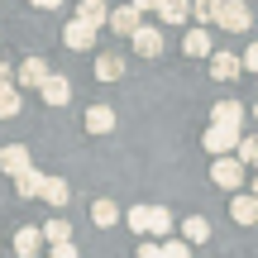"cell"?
<instances>
[{"label":"cell","instance_id":"obj_33","mask_svg":"<svg viewBox=\"0 0 258 258\" xmlns=\"http://www.w3.org/2000/svg\"><path fill=\"white\" fill-rule=\"evenodd\" d=\"M129 5H134L139 15H144V10H158V0H129Z\"/></svg>","mask_w":258,"mask_h":258},{"label":"cell","instance_id":"obj_4","mask_svg":"<svg viewBox=\"0 0 258 258\" xmlns=\"http://www.w3.org/2000/svg\"><path fill=\"white\" fill-rule=\"evenodd\" d=\"M29 167H34V163H29V148L24 144H5V148H0V172H5V177H19V172H29Z\"/></svg>","mask_w":258,"mask_h":258},{"label":"cell","instance_id":"obj_8","mask_svg":"<svg viewBox=\"0 0 258 258\" xmlns=\"http://www.w3.org/2000/svg\"><path fill=\"white\" fill-rule=\"evenodd\" d=\"M139 24H144V15H139L134 5H120V10H110V29H115L120 38H134V29H139Z\"/></svg>","mask_w":258,"mask_h":258},{"label":"cell","instance_id":"obj_34","mask_svg":"<svg viewBox=\"0 0 258 258\" xmlns=\"http://www.w3.org/2000/svg\"><path fill=\"white\" fill-rule=\"evenodd\" d=\"M29 5H34V10H57L62 0H29Z\"/></svg>","mask_w":258,"mask_h":258},{"label":"cell","instance_id":"obj_32","mask_svg":"<svg viewBox=\"0 0 258 258\" xmlns=\"http://www.w3.org/2000/svg\"><path fill=\"white\" fill-rule=\"evenodd\" d=\"M244 67H249V72H258V43H249V53H244Z\"/></svg>","mask_w":258,"mask_h":258},{"label":"cell","instance_id":"obj_12","mask_svg":"<svg viewBox=\"0 0 258 258\" xmlns=\"http://www.w3.org/2000/svg\"><path fill=\"white\" fill-rule=\"evenodd\" d=\"M48 77H53V72H48L43 57H24V62H19V86H43Z\"/></svg>","mask_w":258,"mask_h":258},{"label":"cell","instance_id":"obj_14","mask_svg":"<svg viewBox=\"0 0 258 258\" xmlns=\"http://www.w3.org/2000/svg\"><path fill=\"white\" fill-rule=\"evenodd\" d=\"M43 182H48V177L38 172V167H29V172H19V177H15V191L24 196V201H34V196H43Z\"/></svg>","mask_w":258,"mask_h":258},{"label":"cell","instance_id":"obj_1","mask_svg":"<svg viewBox=\"0 0 258 258\" xmlns=\"http://www.w3.org/2000/svg\"><path fill=\"white\" fill-rule=\"evenodd\" d=\"M249 24H253V10L244 5V0H220V5H215V29H225V34H244Z\"/></svg>","mask_w":258,"mask_h":258},{"label":"cell","instance_id":"obj_10","mask_svg":"<svg viewBox=\"0 0 258 258\" xmlns=\"http://www.w3.org/2000/svg\"><path fill=\"white\" fill-rule=\"evenodd\" d=\"M211 124L239 129V124H244V105H239V101H220V105H211Z\"/></svg>","mask_w":258,"mask_h":258},{"label":"cell","instance_id":"obj_30","mask_svg":"<svg viewBox=\"0 0 258 258\" xmlns=\"http://www.w3.org/2000/svg\"><path fill=\"white\" fill-rule=\"evenodd\" d=\"M53 258H82V253H77V244L67 239V244H53Z\"/></svg>","mask_w":258,"mask_h":258},{"label":"cell","instance_id":"obj_20","mask_svg":"<svg viewBox=\"0 0 258 258\" xmlns=\"http://www.w3.org/2000/svg\"><path fill=\"white\" fill-rule=\"evenodd\" d=\"M186 15H191L186 0H158V19L163 24H186Z\"/></svg>","mask_w":258,"mask_h":258},{"label":"cell","instance_id":"obj_2","mask_svg":"<svg viewBox=\"0 0 258 258\" xmlns=\"http://www.w3.org/2000/svg\"><path fill=\"white\" fill-rule=\"evenodd\" d=\"M211 182L220 186V191H239V186H244V163L234 153L215 158V163H211Z\"/></svg>","mask_w":258,"mask_h":258},{"label":"cell","instance_id":"obj_29","mask_svg":"<svg viewBox=\"0 0 258 258\" xmlns=\"http://www.w3.org/2000/svg\"><path fill=\"white\" fill-rule=\"evenodd\" d=\"M134 258H163V244H153V239H144L139 244V253Z\"/></svg>","mask_w":258,"mask_h":258},{"label":"cell","instance_id":"obj_27","mask_svg":"<svg viewBox=\"0 0 258 258\" xmlns=\"http://www.w3.org/2000/svg\"><path fill=\"white\" fill-rule=\"evenodd\" d=\"M215 5H220V0H191V15L201 19V24H215Z\"/></svg>","mask_w":258,"mask_h":258},{"label":"cell","instance_id":"obj_11","mask_svg":"<svg viewBox=\"0 0 258 258\" xmlns=\"http://www.w3.org/2000/svg\"><path fill=\"white\" fill-rule=\"evenodd\" d=\"M77 19L101 29V24H110V5H105V0H82V5H77Z\"/></svg>","mask_w":258,"mask_h":258},{"label":"cell","instance_id":"obj_7","mask_svg":"<svg viewBox=\"0 0 258 258\" xmlns=\"http://www.w3.org/2000/svg\"><path fill=\"white\" fill-rule=\"evenodd\" d=\"M239 72H244V57H234V53H211V77H215V82H234Z\"/></svg>","mask_w":258,"mask_h":258},{"label":"cell","instance_id":"obj_36","mask_svg":"<svg viewBox=\"0 0 258 258\" xmlns=\"http://www.w3.org/2000/svg\"><path fill=\"white\" fill-rule=\"evenodd\" d=\"M253 120H258V101H253Z\"/></svg>","mask_w":258,"mask_h":258},{"label":"cell","instance_id":"obj_23","mask_svg":"<svg viewBox=\"0 0 258 258\" xmlns=\"http://www.w3.org/2000/svg\"><path fill=\"white\" fill-rule=\"evenodd\" d=\"M91 220L101 225V230H110V225H120V206H115V201H105V196H101V201L91 206Z\"/></svg>","mask_w":258,"mask_h":258},{"label":"cell","instance_id":"obj_17","mask_svg":"<svg viewBox=\"0 0 258 258\" xmlns=\"http://www.w3.org/2000/svg\"><path fill=\"white\" fill-rule=\"evenodd\" d=\"M144 234H153V239H167V234H172V215H167V206H148V230Z\"/></svg>","mask_w":258,"mask_h":258},{"label":"cell","instance_id":"obj_19","mask_svg":"<svg viewBox=\"0 0 258 258\" xmlns=\"http://www.w3.org/2000/svg\"><path fill=\"white\" fill-rule=\"evenodd\" d=\"M230 215H234L239 225H258V196H253V191H249V196H234Z\"/></svg>","mask_w":258,"mask_h":258},{"label":"cell","instance_id":"obj_3","mask_svg":"<svg viewBox=\"0 0 258 258\" xmlns=\"http://www.w3.org/2000/svg\"><path fill=\"white\" fill-rule=\"evenodd\" d=\"M239 129H225V124H211V129H206V139H201V144H206V153H215V158H225V153H234V148H239Z\"/></svg>","mask_w":258,"mask_h":258},{"label":"cell","instance_id":"obj_26","mask_svg":"<svg viewBox=\"0 0 258 258\" xmlns=\"http://www.w3.org/2000/svg\"><path fill=\"white\" fill-rule=\"evenodd\" d=\"M19 105H24V96H19V86H10V91H0V120H10V115H19Z\"/></svg>","mask_w":258,"mask_h":258},{"label":"cell","instance_id":"obj_31","mask_svg":"<svg viewBox=\"0 0 258 258\" xmlns=\"http://www.w3.org/2000/svg\"><path fill=\"white\" fill-rule=\"evenodd\" d=\"M10 86H15V67L0 62V91H10Z\"/></svg>","mask_w":258,"mask_h":258},{"label":"cell","instance_id":"obj_21","mask_svg":"<svg viewBox=\"0 0 258 258\" xmlns=\"http://www.w3.org/2000/svg\"><path fill=\"white\" fill-rule=\"evenodd\" d=\"M43 201L57 211V206H67V201H72V186H67L62 177H48V182H43Z\"/></svg>","mask_w":258,"mask_h":258},{"label":"cell","instance_id":"obj_13","mask_svg":"<svg viewBox=\"0 0 258 258\" xmlns=\"http://www.w3.org/2000/svg\"><path fill=\"white\" fill-rule=\"evenodd\" d=\"M182 53H186V57H211V29H186Z\"/></svg>","mask_w":258,"mask_h":258},{"label":"cell","instance_id":"obj_25","mask_svg":"<svg viewBox=\"0 0 258 258\" xmlns=\"http://www.w3.org/2000/svg\"><path fill=\"white\" fill-rule=\"evenodd\" d=\"M67 239H72V225L67 220H48L43 225V244H67Z\"/></svg>","mask_w":258,"mask_h":258},{"label":"cell","instance_id":"obj_15","mask_svg":"<svg viewBox=\"0 0 258 258\" xmlns=\"http://www.w3.org/2000/svg\"><path fill=\"white\" fill-rule=\"evenodd\" d=\"M110 129H115L110 105H91V110H86V134H110Z\"/></svg>","mask_w":258,"mask_h":258},{"label":"cell","instance_id":"obj_24","mask_svg":"<svg viewBox=\"0 0 258 258\" xmlns=\"http://www.w3.org/2000/svg\"><path fill=\"white\" fill-rule=\"evenodd\" d=\"M234 158H239L244 167H258V134H244L239 148H234Z\"/></svg>","mask_w":258,"mask_h":258},{"label":"cell","instance_id":"obj_28","mask_svg":"<svg viewBox=\"0 0 258 258\" xmlns=\"http://www.w3.org/2000/svg\"><path fill=\"white\" fill-rule=\"evenodd\" d=\"M163 258H191V244H186V239H167L163 244Z\"/></svg>","mask_w":258,"mask_h":258},{"label":"cell","instance_id":"obj_6","mask_svg":"<svg viewBox=\"0 0 258 258\" xmlns=\"http://www.w3.org/2000/svg\"><path fill=\"white\" fill-rule=\"evenodd\" d=\"M134 53L139 57H158V53H163V34H158L153 24H139L134 29Z\"/></svg>","mask_w":258,"mask_h":258},{"label":"cell","instance_id":"obj_18","mask_svg":"<svg viewBox=\"0 0 258 258\" xmlns=\"http://www.w3.org/2000/svg\"><path fill=\"white\" fill-rule=\"evenodd\" d=\"M96 77H101V82H120L124 77V57L120 53H101L96 57Z\"/></svg>","mask_w":258,"mask_h":258},{"label":"cell","instance_id":"obj_16","mask_svg":"<svg viewBox=\"0 0 258 258\" xmlns=\"http://www.w3.org/2000/svg\"><path fill=\"white\" fill-rule=\"evenodd\" d=\"M43 249V230H15V253L19 258H38Z\"/></svg>","mask_w":258,"mask_h":258},{"label":"cell","instance_id":"obj_5","mask_svg":"<svg viewBox=\"0 0 258 258\" xmlns=\"http://www.w3.org/2000/svg\"><path fill=\"white\" fill-rule=\"evenodd\" d=\"M62 43L72 48V53H86V48L96 43V29H91V24H82V19H72V24L62 29Z\"/></svg>","mask_w":258,"mask_h":258},{"label":"cell","instance_id":"obj_9","mask_svg":"<svg viewBox=\"0 0 258 258\" xmlns=\"http://www.w3.org/2000/svg\"><path fill=\"white\" fill-rule=\"evenodd\" d=\"M38 96H43L48 105H67V101H72V82H67V77H57V72H53V77H48L43 86H38Z\"/></svg>","mask_w":258,"mask_h":258},{"label":"cell","instance_id":"obj_35","mask_svg":"<svg viewBox=\"0 0 258 258\" xmlns=\"http://www.w3.org/2000/svg\"><path fill=\"white\" fill-rule=\"evenodd\" d=\"M253 196H258V177H253Z\"/></svg>","mask_w":258,"mask_h":258},{"label":"cell","instance_id":"obj_22","mask_svg":"<svg viewBox=\"0 0 258 258\" xmlns=\"http://www.w3.org/2000/svg\"><path fill=\"white\" fill-rule=\"evenodd\" d=\"M182 239H186V244H206V239H211V220L186 215V220H182Z\"/></svg>","mask_w":258,"mask_h":258}]
</instances>
